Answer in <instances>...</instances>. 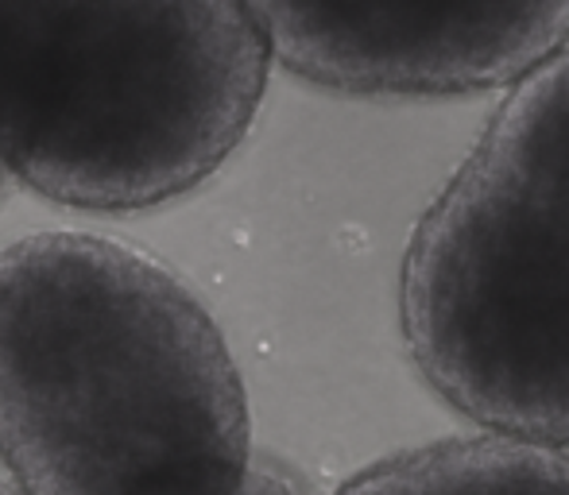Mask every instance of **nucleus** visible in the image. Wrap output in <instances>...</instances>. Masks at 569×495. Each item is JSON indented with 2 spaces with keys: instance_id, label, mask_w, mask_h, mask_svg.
<instances>
[{
  "instance_id": "f257e3e1",
  "label": "nucleus",
  "mask_w": 569,
  "mask_h": 495,
  "mask_svg": "<svg viewBox=\"0 0 569 495\" xmlns=\"http://www.w3.org/2000/svg\"><path fill=\"white\" fill-rule=\"evenodd\" d=\"M252 414L163 260L54 229L0 248V468L28 495H232Z\"/></svg>"
},
{
  "instance_id": "f03ea898",
  "label": "nucleus",
  "mask_w": 569,
  "mask_h": 495,
  "mask_svg": "<svg viewBox=\"0 0 569 495\" xmlns=\"http://www.w3.org/2000/svg\"><path fill=\"white\" fill-rule=\"evenodd\" d=\"M271 62L248 0H0V166L67 210H156L244 143Z\"/></svg>"
},
{
  "instance_id": "7ed1b4c3",
  "label": "nucleus",
  "mask_w": 569,
  "mask_h": 495,
  "mask_svg": "<svg viewBox=\"0 0 569 495\" xmlns=\"http://www.w3.org/2000/svg\"><path fill=\"white\" fill-rule=\"evenodd\" d=\"M399 325L461 418L569 453V47L511 85L419 218Z\"/></svg>"
},
{
  "instance_id": "20e7f679",
  "label": "nucleus",
  "mask_w": 569,
  "mask_h": 495,
  "mask_svg": "<svg viewBox=\"0 0 569 495\" xmlns=\"http://www.w3.org/2000/svg\"><path fill=\"white\" fill-rule=\"evenodd\" d=\"M302 82L352 98L511 90L569 47V0H248Z\"/></svg>"
},
{
  "instance_id": "39448f33",
  "label": "nucleus",
  "mask_w": 569,
  "mask_h": 495,
  "mask_svg": "<svg viewBox=\"0 0 569 495\" xmlns=\"http://www.w3.org/2000/svg\"><path fill=\"white\" fill-rule=\"evenodd\" d=\"M333 495H569V453L485 430L376 461Z\"/></svg>"
},
{
  "instance_id": "423d86ee",
  "label": "nucleus",
  "mask_w": 569,
  "mask_h": 495,
  "mask_svg": "<svg viewBox=\"0 0 569 495\" xmlns=\"http://www.w3.org/2000/svg\"><path fill=\"white\" fill-rule=\"evenodd\" d=\"M232 495H315V488L295 465L271 457V453H256Z\"/></svg>"
},
{
  "instance_id": "0eeeda50",
  "label": "nucleus",
  "mask_w": 569,
  "mask_h": 495,
  "mask_svg": "<svg viewBox=\"0 0 569 495\" xmlns=\"http://www.w3.org/2000/svg\"><path fill=\"white\" fill-rule=\"evenodd\" d=\"M0 495H28V492H23L8 473H0Z\"/></svg>"
},
{
  "instance_id": "6e6552de",
  "label": "nucleus",
  "mask_w": 569,
  "mask_h": 495,
  "mask_svg": "<svg viewBox=\"0 0 569 495\" xmlns=\"http://www.w3.org/2000/svg\"><path fill=\"white\" fill-rule=\"evenodd\" d=\"M12 186H16L12 174H8L4 166H0V205H4V198H8V194H12Z\"/></svg>"
},
{
  "instance_id": "1a4fd4ad",
  "label": "nucleus",
  "mask_w": 569,
  "mask_h": 495,
  "mask_svg": "<svg viewBox=\"0 0 569 495\" xmlns=\"http://www.w3.org/2000/svg\"><path fill=\"white\" fill-rule=\"evenodd\" d=\"M0 473H4V468H0Z\"/></svg>"
}]
</instances>
